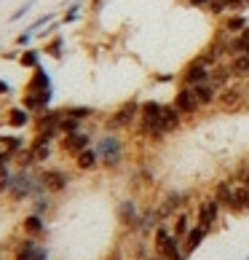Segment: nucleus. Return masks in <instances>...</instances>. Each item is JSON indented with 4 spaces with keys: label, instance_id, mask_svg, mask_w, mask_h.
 Listing matches in <instances>:
<instances>
[{
    "label": "nucleus",
    "instance_id": "nucleus-5",
    "mask_svg": "<svg viewBox=\"0 0 249 260\" xmlns=\"http://www.w3.org/2000/svg\"><path fill=\"white\" fill-rule=\"evenodd\" d=\"M137 118H139V102H137V100H129V102H123L108 121H104V132H113V134H116V132H121V129H129Z\"/></svg>",
    "mask_w": 249,
    "mask_h": 260
},
{
    "label": "nucleus",
    "instance_id": "nucleus-39",
    "mask_svg": "<svg viewBox=\"0 0 249 260\" xmlns=\"http://www.w3.org/2000/svg\"><path fill=\"white\" fill-rule=\"evenodd\" d=\"M209 11H212V14H223L225 11V0H212V3H209Z\"/></svg>",
    "mask_w": 249,
    "mask_h": 260
},
{
    "label": "nucleus",
    "instance_id": "nucleus-40",
    "mask_svg": "<svg viewBox=\"0 0 249 260\" xmlns=\"http://www.w3.org/2000/svg\"><path fill=\"white\" fill-rule=\"evenodd\" d=\"M6 97H11V86H8V81L0 78V100H6Z\"/></svg>",
    "mask_w": 249,
    "mask_h": 260
},
{
    "label": "nucleus",
    "instance_id": "nucleus-36",
    "mask_svg": "<svg viewBox=\"0 0 249 260\" xmlns=\"http://www.w3.org/2000/svg\"><path fill=\"white\" fill-rule=\"evenodd\" d=\"M238 100H241V89H228V91L220 94V102L228 105V108H231V105H238Z\"/></svg>",
    "mask_w": 249,
    "mask_h": 260
},
{
    "label": "nucleus",
    "instance_id": "nucleus-8",
    "mask_svg": "<svg viewBox=\"0 0 249 260\" xmlns=\"http://www.w3.org/2000/svg\"><path fill=\"white\" fill-rule=\"evenodd\" d=\"M19 231H22V236L46 242V236H49V220H46L43 215H35V212H27V215L22 217V223H19Z\"/></svg>",
    "mask_w": 249,
    "mask_h": 260
},
{
    "label": "nucleus",
    "instance_id": "nucleus-21",
    "mask_svg": "<svg viewBox=\"0 0 249 260\" xmlns=\"http://www.w3.org/2000/svg\"><path fill=\"white\" fill-rule=\"evenodd\" d=\"M62 113L67 115V118H75V121L86 123V121H89V118H91V115L97 113V110H94V108H89V105H64V108H62Z\"/></svg>",
    "mask_w": 249,
    "mask_h": 260
},
{
    "label": "nucleus",
    "instance_id": "nucleus-4",
    "mask_svg": "<svg viewBox=\"0 0 249 260\" xmlns=\"http://www.w3.org/2000/svg\"><path fill=\"white\" fill-rule=\"evenodd\" d=\"M11 260H49V247L38 239L19 236L16 244L11 247Z\"/></svg>",
    "mask_w": 249,
    "mask_h": 260
},
{
    "label": "nucleus",
    "instance_id": "nucleus-2",
    "mask_svg": "<svg viewBox=\"0 0 249 260\" xmlns=\"http://www.w3.org/2000/svg\"><path fill=\"white\" fill-rule=\"evenodd\" d=\"M94 148L99 153V164L104 169H118L123 164V140L113 132H104L102 137L94 142Z\"/></svg>",
    "mask_w": 249,
    "mask_h": 260
},
{
    "label": "nucleus",
    "instance_id": "nucleus-31",
    "mask_svg": "<svg viewBox=\"0 0 249 260\" xmlns=\"http://www.w3.org/2000/svg\"><path fill=\"white\" fill-rule=\"evenodd\" d=\"M231 67H217V70L212 73V78H209V83L215 86V89H220V86H225L228 83V78H231Z\"/></svg>",
    "mask_w": 249,
    "mask_h": 260
},
{
    "label": "nucleus",
    "instance_id": "nucleus-32",
    "mask_svg": "<svg viewBox=\"0 0 249 260\" xmlns=\"http://www.w3.org/2000/svg\"><path fill=\"white\" fill-rule=\"evenodd\" d=\"M51 22H56V14H43V16H38L35 22L27 27V32H32V35H35V32H41L43 27H49Z\"/></svg>",
    "mask_w": 249,
    "mask_h": 260
},
{
    "label": "nucleus",
    "instance_id": "nucleus-10",
    "mask_svg": "<svg viewBox=\"0 0 249 260\" xmlns=\"http://www.w3.org/2000/svg\"><path fill=\"white\" fill-rule=\"evenodd\" d=\"M51 100H54V89H49V91H22L19 105H22L24 110H30L32 115H38V113L51 108Z\"/></svg>",
    "mask_w": 249,
    "mask_h": 260
},
{
    "label": "nucleus",
    "instance_id": "nucleus-1",
    "mask_svg": "<svg viewBox=\"0 0 249 260\" xmlns=\"http://www.w3.org/2000/svg\"><path fill=\"white\" fill-rule=\"evenodd\" d=\"M38 193H46L41 180H38V169H14L11 175V188H8L6 199L11 204H30V199Z\"/></svg>",
    "mask_w": 249,
    "mask_h": 260
},
{
    "label": "nucleus",
    "instance_id": "nucleus-42",
    "mask_svg": "<svg viewBox=\"0 0 249 260\" xmlns=\"http://www.w3.org/2000/svg\"><path fill=\"white\" fill-rule=\"evenodd\" d=\"M188 3H190V6H196V8H204V6L212 3V0H188Z\"/></svg>",
    "mask_w": 249,
    "mask_h": 260
},
{
    "label": "nucleus",
    "instance_id": "nucleus-6",
    "mask_svg": "<svg viewBox=\"0 0 249 260\" xmlns=\"http://www.w3.org/2000/svg\"><path fill=\"white\" fill-rule=\"evenodd\" d=\"M91 145H94V137L86 129L75 132V134H62V137L56 140V148H59V153H62V156H67V158H75L81 150L91 148Z\"/></svg>",
    "mask_w": 249,
    "mask_h": 260
},
{
    "label": "nucleus",
    "instance_id": "nucleus-12",
    "mask_svg": "<svg viewBox=\"0 0 249 260\" xmlns=\"http://www.w3.org/2000/svg\"><path fill=\"white\" fill-rule=\"evenodd\" d=\"M27 150L32 153L35 167H49V161L54 156V142L43 140V137H35V134H32V140L27 142Z\"/></svg>",
    "mask_w": 249,
    "mask_h": 260
},
{
    "label": "nucleus",
    "instance_id": "nucleus-26",
    "mask_svg": "<svg viewBox=\"0 0 249 260\" xmlns=\"http://www.w3.org/2000/svg\"><path fill=\"white\" fill-rule=\"evenodd\" d=\"M246 207H249V190H246V185L233 188V204H231V209L233 212H244Z\"/></svg>",
    "mask_w": 249,
    "mask_h": 260
},
{
    "label": "nucleus",
    "instance_id": "nucleus-23",
    "mask_svg": "<svg viewBox=\"0 0 249 260\" xmlns=\"http://www.w3.org/2000/svg\"><path fill=\"white\" fill-rule=\"evenodd\" d=\"M228 51H231L233 56H244V54H249V27L238 32L233 41H228Z\"/></svg>",
    "mask_w": 249,
    "mask_h": 260
},
{
    "label": "nucleus",
    "instance_id": "nucleus-38",
    "mask_svg": "<svg viewBox=\"0 0 249 260\" xmlns=\"http://www.w3.org/2000/svg\"><path fill=\"white\" fill-rule=\"evenodd\" d=\"M32 38H35V35H32V32H27V30H24V32H19V35L14 38V49H19V51H22V49H30Z\"/></svg>",
    "mask_w": 249,
    "mask_h": 260
},
{
    "label": "nucleus",
    "instance_id": "nucleus-28",
    "mask_svg": "<svg viewBox=\"0 0 249 260\" xmlns=\"http://www.w3.org/2000/svg\"><path fill=\"white\" fill-rule=\"evenodd\" d=\"M215 201L220 207H228L231 209V204H233V188L231 185H225V182H220L217 185V196H215Z\"/></svg>",
    "mask_w": 249,
    "mask_h": 260
},
{
    "label": "nucleus",
    "instance_id": "nucleus-20",
    "mask_svg": "<svg viewBox=\"0 0 249 260\" xmlns=\"http://www.w3.org/2000/svg\"><path fill=\"white\" fill-rule=\"evenodd\" d=\"M46 56H51V59H62L64 56V38L56 32L54 38H49V41H43V49H41Z\"/></svg>",
    "mask_w": 249,
    "mask_h": 260
},
{
    "label": "nucleus",
    "instance_id": "nucleus-13",
    "mask_svg": "<svg viewBox=\"0 0 249 260\" xmlns=\"http://www.w3.org/2000/svg\"><path fill=\"white\" fill-rule=\"evenodd\" d=\"M49 89H51V75L43 64H38L35 70H30V78L22 86V91H49Z\"/></svg>",
    "mask_w": 249,
    "mask_h": 260
},
{
    "label": "nucleus",
    "instance_id": "nucleus-25",
    "mask_svg": "<svg viewBox=\"0 0 249 260\" xmlns=\"http://www.w3.org/2000/svg\"><path fill=\"white\" fill-rule=\"evenodd\" d=\"M118 217L123 225H137L139 223V212H137V204L134 201H123L118 207Z\"/></svg>",
    "mask_w": 249,
    "mask_h": 260
},
{
    "label": "nucleus",
    "instance_id": "nucleus-9",
    "mask_svg": "<svg viewBox=\"0 0 249 260\" xmlns=\"http://www.w3.org/2000/svg\"><path fill=\"white\" fill-rule=\"evenodd\" d=\"M156 249L164 260H183L180 239H174V234H169V228H164V225L156 231Z\"/></svg>",
    "mask_w": 249,
    "mask_h": 260
},
{
    "label": "nucleus",
    "instance_id": "nucleus-19",
    "mask_svg": "<svg viewBox=\"0 0 249 260\" xmlns=\"http://www.w3.org/2000/svg\"><path fill=\"white\" fill-rule=\"evenodd\" d=\"M51 209H54V196L51 193H38V196L30 199V212H35V215L49 217Z\"/></svg>",
    "mask_w": 249,
    "mask_h": 260
},
{
    "label": "nucleus",
    "instance_id": "nucleus-24",
    "mask_svg": "<svg viewBox=\"0 0 249 260\" xmlns=\"http://www.w3.org/2000/svg\"><path fill=\"white\" fill-rule=\"evenodd\" d=\"M217 212H220V204L212 199V201H204L201 204V209H198V220H201V225L204 228H209L217 220Z\"/></svg>",
    "mask_w": 249,
    "mask_h": 260
},
{
    "label": "nucleus",
    "instance_id": "nucleus-34",
    "mask_svg": "<svg viewBox=\"0 0 249 260\" xmlns=\"http://www.w3.org/2000/svg\"><path fill=\"white\" fill-rule=\"evenodd\" d=\"M81 8H83V0H75V3H70V8H67L64 16H62V24H73L75 19L81 16Z\"/></svg>",
    "mask_w": 249,
    "mask_h": 260
},
{
    "label": "nucleus",
    "instance_id": "nucleus-33",
    "mask_svg": "<svg viewBox=\"0 0 249 260\" xmlns=\"http://www.w3.org/2000/svg\"><path fill=\"white\" fill-rule=\"evenodd\" d=\"M81 129H83V123H81V121L62 115V121H59V134H75V132H81Z\"/></svg>",
    "mask_w": 249,
    "mask_h": 260
},
{
    "label": "nucleus",
    "instance_id": "nucleus-29",
    "mask_svg": "<svg viewBox=\"0 0 249 260\" xmlns=\"http://www.w3.org/2000/svg\"><path fill=\"white\" fill-rule=\"evenodd\" d=\"M231 73H233V75H238V78H246V75H249V54L236 56L233 64H231Z\"/></svg>",
    "mask_w": 249,
    "mask_h": 260
},
{
    "label": "nucleus",
    "instance_id": "nucleus-3",
    "mask_svg": "<svg viewBox=\"0 0 249 260\" xmlns=\"http://www.w3.org/2000/svg\"><path fill=\"white\" fill-rule=\"evenodd\" d=\"M38 180H41V185L46 193H51V196H59L64 193L67 188H70V172H64L59 167H38Z\"/></svg>",
    "mask_w": 249,
    "mask_h": 260
},
{
    "label": "nucleus",
    "instance_id": "nucleus-16",
    "mask_svg": "<svg viewBox=\"0 0 249 260\" xmlns=\"http://www.w3.org/2000/svg\"><path fill=\"white\" fill-rule=\"evenodd\" d=\"M73 164H75V169L78 172H97L102 164H99V153H97V148H86V150H81L78 156L73 158Z\"/></svg>",
    "mask_w": 249,
    "mask_h": 260
},
{
    "label": "nucleus",
    "instance_id": "nucleus-22",
    "mask_svg": "<svg viewBox=\"0 0 249 260\" xmlns=\"http://www.w3.org/2000/svg\"><path fill=\"white\" fill-rule=\"evenodd\" d=\"M190 89H193V97L198 105H212L217 100V89L212 83H198V86H190Z\"/></svg>",
    "mask_w": 249,
    "mask_h": 260
},
{
    "label": "nucleus",
    "instance_id": "nucleus-41",
    "mask_svg": "<svg viewBox=\"0 0 249 260\" xmlns=\"http://www.w3.org/2000/svg\"><path fill=\"white\" fill-rule=\"evenodd\" d=\"M246 6V0H225V8H241Z\"/></svg>",
    "mask_w": 249,
    "mask_h": 260
},
{
    "label": "nucleus",
    "instance_id": "nucleus-7",
    "mask_svg": "<svg viewBox=\"0 0 249 260\" xmlns=\"http://www.w3.org/2000/svg\"><path fill=\"white\" fill-rule=\"evenodd\" d=\"M27 140L22 132H11V134H0V164H11L14 167V158L19 150L27 148Z\"/></svg>",
    "mask_w": 249,
    "mask_h": 260
},
{
    "label": "nucleus",
    "instance_id": "nucleus-37",
    "mask_svg": "<svg viewBox=\"0 0 249 260\" xmlns=\"http://www.w3.org/2000/svg\"><path fill=\"white\" fill-rule=\"evenodd\" d=\"M188 231H190V225H188V217L185 215H180L177 220H174V239H183V236H188Z\"/></svg>",
    "mask_w": 249,
    "mask_h": 260
},
{
    "label": "nucleus",
    "instance_id": "nucleus-14",
    "mask_svg": "<svg viewBox=\"0 0 249 260\" xmlns=\"http://www.w3.org/2000/svg\"><path fill=\"white\" fill-rule=\"evenodd\" d=\"M209 78H212V73H209V67H206V64H201L198 59H196V62H190V64L185 67V73H183V83H185V86L209 83Z\"/></svg>",
    "mask_w": 249,
    "mask_h": 260
},
{
    "label": "nucleus",
    "instance_id": "nucleus-27",
    "mask_svg": "<svg viewBox=\"0 0 249 260\" xmlns=\"http://www.w3.org/2000/svg\"><path fill=\"white\" fill-rule=\"evenodd\" d=\"M204 236H206V228H204V225L190 228V231H188V236H185V239H188V244H185V247H188V252H193V249H198V244L204 242Z\"/></svg>",
    "mask_w": 249,
    "mask_h": 260
},
{
    "label": "nucleus",
    "instance_id": "nucleus-43",
    "mask_svg": "<svg viewBox=\"0 0 249 260\" xmlns=\"http://www.w3.org/2000/svg\"><path fill=\"white\" fill-rule=\"evenodd\" d=\"M244 185H246V190H249V172H246V177H244Z\"/></svg>",
    "mask_w": 249,
    "mask_h": 260
},
{
    "label": "nucleus",
    "instance_id": "nucleus-11",
    "mask_svg": "<svg viewBox=\"0 0 249 260\" xmlns=\"http://www.w3.org/2000/svg\"><path fill=\"white\" fill-rule=\"evenodd\" d=\"M3 126H8L11 132H24L32 126V113L24 110L22 105H11L6 113H3Z\"/></svg>",
    "mask_w": 249,
    "mask_h": 260
},
{
    "label": "nucleus",
    "instance_id": "nucleus-35",
    "mask_svg": "<svg viewBox=\"0 0 249 260\" xmlns=\"http://www.w3.org/2000/svg\"><path fill=\"white\" fill-rule=\"evenodd\" d=\"M32 8H35V0H27V3H22V6H19L11 16H8V22H19V19H24L27 14L32 11Z\"/></svg>",
    "mask_w": 249,
    "mask_h": 260
},
{
    "label": "nucleus",
    "instance_id": "nucleus-44",
    "mask_svg": "<svg viewBox=\"0 0 249 260\" xmlns=\"http://www.w3.org/2000/svg\"><path fill=\"white\" fill-rule=\"evenodd\" d=\"M0 255H3V249H0Z\"/></svg>",
    "mask_w": 249,
    "mask_h": 260
},
{
    "label": "nucleus",
    "instance_id": "nucleus-15",
    "mask_svg": "<svg viewBox=\"0 0 249 260\" xmlns=\"http://www.w3.org/2000/svg\"><path fill=\"white\" fill-rule=\"evenodd\" d=\"M180 123H183V113H180L174 105H164V110H161V118H158V129L169 134V132H177Z\"/></svg>",
    "mask_w": 249,
    "mask_h": 260
},
{
    "label": "nucleus",
    "instance_id": "nucleus-30",
    "mask_svg": "<svg viewBox=\"0 0 249 260\" xmlns=\"http://www.w3.org/2000/svg\"><path fill=\"white\" fill-rule=\"evenodd\" d=\"M225 30L228 32H241V30H246V16L244 14H236V16H231V19H225Z\"/></svg>",
    "mask_w": 249,
    "mask_h": 260
},
{
    "label": "nucleus",
    "instance_id": "nucleus-18",
    "mask_svg": "<svg viewBox=\"0 0 249 260\" xmlns=\"http://www.w3.org/2000/svg\"><path fill=\"white\" fill-rule=\"evenodd\" d=\"M41 56H43V51L41 49H22L19 51V56H16V64L22 67V70H35L38 64H41Z\"/></svg>",
    "mask_w": 249,
    "mask_h": 260
},
{
    "label": "nucleus",
    "instance_id": "nucleus-17",
    "mask_svg": "<svg viewBox=\"0 0 249 260\" xmlns=\"http://www.w3.org/2000/svg\"><path fill=\"white\" fill-rule=\"evenodd\" d=\"M174 108L183 115H193L201 108V105L196 102V97H193V89H190V86H183V89L174 94Z\"/></svg>",
    "mask_w": 249,
    "mask_h": 260
}]
</instances>
